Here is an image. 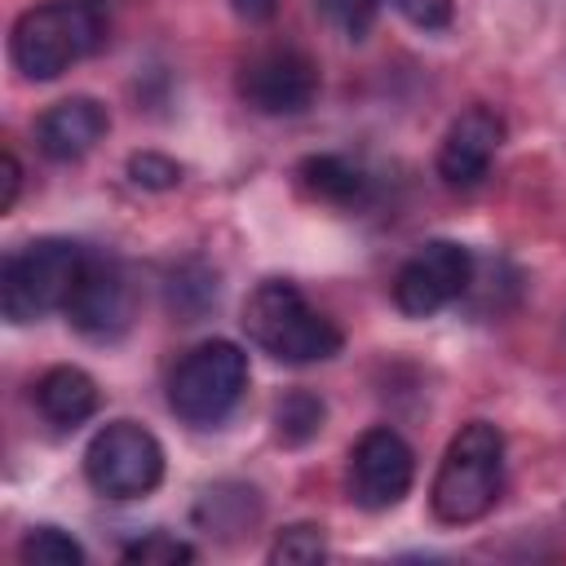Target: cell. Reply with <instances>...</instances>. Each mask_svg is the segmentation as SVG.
<instances>
[{
    "mask_svg": "<svg viewBox=\"0 0 566 566\" xmlns=\"http://www.w3.org/2000/svg\"><path fill=\"white\" fill-rule=\"evenodd\" d=\"M243 332L248 340L270 354L274 363H287V367H305V363H327L340 354L345 336L340 327L318 314L305 292L287 279H265L248 292L243 301Z\"/></svg>",
    "mask_w": 566,
    "mask_h": 566,
    "instance_id": "obj_1",
    "label": "cell"
},
{
    "mask_svg": "<svg viewBox=\"0 0 566 566\" xmlns=\"http://www.w3.org/2000/svg\"><path fill=\"white\" fill-rule=\"evenodd\" d=\"M500 486H504V433L491 420L460 424L429 486L433 517L447 526H469L495 509Z\"/></svg>",
    "mask_w": 566,
    "mask_h": 566,
    "instance_id": "obj_2",
    "label": "cell"
},
{
    "mask_svg": "<svg viewBox=\"0 0 566 566\" xmlns=\"http://www.w3.org/2000/svg\"><path fill=\"white\" fill-rule=\"evenodd\" d=\"M106 40V22L88 0H44L9 31V57L27 80H57Z\"/></svg>",
    "mask_w": 566,
    "mask_h": 566,
    "instance_id": "obj_3",
    "label": "cell"
},
{
    "mask_svg": "<svg viewBox=\"0 0 566 566\" xmlns=\"http://www.w3.org/2000/svg\"><path fill=\"white\" fill-rule=\"evenodd\" d=\"M84 265H88L84 248L57 234L13 248L0 265V314L13 327H22L53 310H66Z\"/></svg>",
    "mask_w": 566,
    "mask_h": 566,
    "instance_id": "obj_4",
    "label": "cell"
},
{
    "mask_svg": "<svg viewBox=\"0 0 566 566\" xmlns=\"http://www.w3.org/2000/svg\"><path fill=\"white\" fill-rule=\"evenodd\" d=\"M248 389V354L234 340L195 345L168 376V407L195 429L221 424Z\"/></svg>",
    "mask_w": 566,
    "mask_h": 566,
    "instance_id": "obj_5",
    "label": "cell"
},
{
    "mask_svg": "<svg viewBox=\"0 0 566 566\" xmlns=\"http://www.w3.org/2000/svg\"><path fill=\"white\" fill-rule=\"evenodd\" d=\"M84 478L102 500H142L164 478V447L146 424L111 420L84 447Z\"/></svg>",
    "mask_w": 566,
    "mask_h": 566,
    "instance_id": "obj_6",
    "label": "cell"
},
{
    "mask_svg": "<svg viewBox=\"0 0 566 566\" xmlns=\"http://www.w3.org/2000/svg\"><path fill=\"white\" fill-rule=\"evenodd\" d=\"M473 283V252L455 239H429L420 243L394 274V305L407 318H429L460 301Z\"/></svg>",
    "mask_w": 566,
    "mask_h": 566,
    "instance_id": "obj_7",
    "label": "cell"
},
{
    "mask_svg": "<svg viewBox=\"0 0 566 566\" xmlns=\"http://www.w3.org/2000/svg\"><path fill=\"white\" fill-rule=\"evenodd\" d=\"M416 482V455L389 424H371L349 447V500L367 513L398 509Z\"/></svg>",
    "mask_w": 566,
    "mask_h": 566,
    "instance_id": "obj_8",
    "label": "cell"
},
{
    "mask_svg": "<svg viewBox=\"0 0 566 566\" xmlns=\"http://www.w3.org/2000/svg\"><path fill=\"white\" fill-rule=\"evenodd\" d=\"M239 97L261 115H305L318 97V66L301 49H261L239 71Z\"/></svg>",
    "mask_w": 566,
    "mask_h": 566,
    "instance_id": "obj_9",
    "label": "cell"
},
{
    "mask_svg": "<svg viewBox=\"0 0 566 566\" xmlns=\"http://www.w3.org/2000/svg\"><path fill=\"white\" fill-rule=\"evenodd\" d=\"M66 318L88 340H115V336H124L128 323H133V283L124 279V270L115 261L88 256L75 292L66 301Z\"/></svg>",
    "mask_w": 566,
    "mask_h": 566,
    "instance_id": "obj_10",
    "label": "cell"
},
{
    "mask_svg": "<svg viewBox=\"0 0 566 566\" xmlns=\"http://www.w3.org/2000/svg\"><path fill=\"white\" fill-rule=\"evenodd\" d=\"M504 142V124L486 106H469L464 115L451 119V128L438 142V177L451 190H473L486 181L495 155Z\"/></svg>",
    "mask_w": 566,
    "mask_h": 566,
    "instance_id": "obj_11",
    "label": "cell"
},
{
    "mask_svg": "<svg viewBox=\"0 0 566 566\" xmlns=\"http://www.w3.org/2000/svg\"><path fill=\"white\" fill-rule=\"evenodd\" d=\"M106 128L111 119L97 97H62L35 119V142L53 164H75L106 137Z\"/></svg>",
    "mask_w": 566,
    "mask_h": 566,
    "instance_id": "obj_12",
    "label": "cell"
},
{
    "mask_svg": "<svg viewBox=\"0 0 566 566\" xmlns=\"http://www.w3.org/2000/svg\"><path fill=\"white\" fill-rule=\"evenodd\" d=\"M97 402H102L97 380H93L84 367H71V363L49 367V371L40 376V385H35V407H40V416H44L49 424H57V429L84 424V420L97 411Z\"/></svg>",
    "mask_w": 566,
    "mask_h": 566,
    "instance_id": "obj_13",
    "label": "cell"
},
{
    "mask_svg": "<svg viewBox=\"0 0 566 566\" xmlns=\"http://www.w3.org/2000/svg\"><path fill=\"white\" fill-rule=\"evenodd\" d=\"M305 195L336 203V208H358L371 195V177L363 172V164L345 159V155H305L296 168Z\"/></svg>",
    "mask_w": 566,
    "mask_h": 566,
    "instance_id": "obj_14",
    "label": "cell"
},
{
    "mask_svg": "<svg viewBox=\"0 0 566 566\" xmlns=\"http://www.w3.org/2000/svg\"><path fill=\"white\" fill-rule=\"evenodd\" d=\"M256 513H261L256 491L252 486H239V482L208 486L203 500H199V509H195V517L208 526V535L212 531H248L256 522Z\"/></svg>",
    "mask_w": 566,
    "mask_h": 566,
    "instance_id": "obj_15",
    "label": "cell"
},
{
    "mask_svg": "<svg viewBox=\"0 0 566 566\" xmlns=\"http://www.w3.org/2000/svg\"><path fill=\"white\" fill-rule=\"evenodd\" d=\"M323 420H327V407H323V398L310 394V389H287V394L274 402V416H270L274 438H279L283 447H305L310 438H318Z\"/></svg>",
    "mask_w": 566,
    "mask_h": 566,
    "instance_id": "obj_16",
    "label": "cell"
},
{
    "mask_svg": "<svg viewBox=\"0 0 566 566\" xmlns=\"http://www.w3.org/2000/svg\"><path fill=\"white\" fill-rule=\"evenodd\" d=\"M18 557L27 566H84V548L62 526H31L18 544Z\"/></svg>",
    "mask_w": 566,
    "mask_h": 566,
    "instance_id": "obj_17",
    "label": "cell"
},
{
    "mask_svg": "<svg viewBox=\"0 0 566 566\" xmlns=\"http://www.w3.org/2000/svg\"><path fill=\"white\" fill-rule=\"evenodd\" d=\"M212 301H217V274H208L203 265H186V270L172 274V283H168V310L181 314V323H195Z\"/></svg>",
    "mask_w": 566,
    "mask_h": 566,
    "instance_id": "obj_18",
    "label": "cell"
},
{
    "mask_svg": "<svg viewBox=\"0 0 566 566\" xmlns=\"http://www.w3.org/2000/svg\"><path fill=\"white\" fill-rule=\"evenodd\" d=\"M323 557H327V535L314 522L283 526L279 539L270 544V562L274 566H310V562H323Z\"/></svg>",
    "mask_w": 566,
    "mask_h": 566,
    "instance_id": "obj_19",
    "label": "cell"
},
{
    "mask_svg": "<svg viewBox=\"0 0 566 566\" xmlns=\"http://www.w3.org/2000/svg\"><path fill=\"white\" fill-rule=\"evenodd\" d=\"M119 557L133 562V566H177V562H195V548L186 539L168 535V531H150V535L124 544Z\"/></svg>",
    "mask_w": 566,
    "mask_h": 566,
    "instance_id": "obj_20",
    "label": "cell"
},
{
    "mask_svg": "<svg viewBox=\"0 0 566 566\" xmlns=\"http://www.w3.org/2000/svg\"><path fill=\"white\" fill-rule=\"evenodd\" d=\"M327 27H336L345 40H363L380 13V0H314Z\"/></svg>",
    "mask_w": 566,
    "mask_h": 566,
    "instance_id": "obj_21",
    "label": "cell"
},
{
    "mask_svg": "<svg viewBox=\"0 0 566 566\" xmlns=\"http://www.w3.org/2000/svg\"><path fill=\"white\" fill-rule=\"evenodd\" d=\"M128 177L142 190H172V186H181V164L159 150H137V155H128Z\"/></svg>",
    "mask_w": 566,
    "mask_h": 566,
    "instance_id": "obj_22",
    "label": "cell"
},
{
    "mask_svg": "<svg viewBox=\"0 0 566 566\" xmlns=\"http://www.w3.org/2000/svg\"><path fill=\"white\" fill-rule=\"evenodd\" d=\"M394 9L416 31H447L451 18H455V0H394Z\"/></svg>",
    "mask_w": 566,
    "mask_h": 566,
    "instance_id": "obj_23",
    "label": "cell"
},
{
    "mask_svg": "<svg viewBox=\"0 0 566 566\" xmlns=\"http://www.w3.org/2000/svg\"><path fill=\"white\" fill-rule=\"evenodd\" d=\"M0 181H4V190H0V212H13L18 186H22V168H18V155H13V150L0 155Z\"/></svg>",
    "mask_w": 566,
    "mask_h": 566,
    "instance_id": "obj_24",
    "label": "cell"
},
{
    "mask_svg": "<svg viewBox=\"0 0 566 566\" xmlns=\"http://www.w3.org/2000/svg\"><path fill=\"white\" fill-rule=\"evenodd\" d=\"M230 9L243 18V22H270L279 13V0H230Z\"/></svg>",
    "mask_w": 566,
    "mask_h": 566,
    "instance_id": "obj_25",
    "label": "cell"
}]
</instances>
